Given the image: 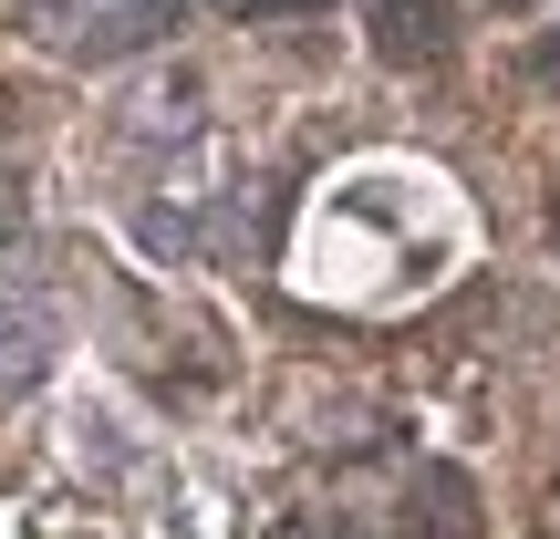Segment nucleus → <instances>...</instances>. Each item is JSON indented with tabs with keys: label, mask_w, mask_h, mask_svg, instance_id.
<instances>
[{
	"label": "nucleus",
	"mask_w": 560,
	"mask_h": 539,
	"mask_svg": "<svg viewBox=\"0 0 560 539\" xmlns=\"http://www.w3.org/2000/svg\"><path fill=\"white\" fill-rule=\"evenodd\" d=\"M187 0H32V42L62 62H125L177 32Z\"/></svg>",
	"instance_id": "obj_1"
},
{
	"label": "nucleus",
	"mask_w": 560,
	"mask_h": 539,
	"mask_svg": "<svg viewBox=\"0 0 560 539\" xmlns=\"http://www.w3.org/2000/svg\"><path fill=\"white\" fill-rule=\"evenodd\" d=\"M467 529H478V488L457 467H416L395 499V539H467Z\"/></svg>",
	"instance_id": "obj_2"
},
{
	"label": "nucleus",
	"mask_w": 560,
	"mask_h": 539,
	"mask_svg": "<svg viewBox=\"0 0 560 539\" xmlns=\"http://www.w3.org/2000/svg\"><path fill=\"white\" fill-rule=\"evenodd\" d=\"M52 353H62L52 312H32V301H0V405L32 395V384L52 374Z\"/></svg>",
	"instance_id": "obj_3"
},
{
	"label": "nucleus",
	"mask_w": 560,
	"mask_h": 539,
	"mask_svg": "<svg viewBox=\"0 0 560 539\" xmlns=\"http://www.w3.org/2000/svg\"><path fill=\"white\" fill-rule=\"evenodd\" d=\"M457 32V0H374V52L384 62H436Z\"/></svg>",
	"instance_id": "obj_4"
},
{
	"label": "nucleus",
	"mask_w": 560,
	"mask_h": 539,
	"mask_svg": "<svg viewBox=\"0 0 560 539\" xmlns=\"http://www.w3.org/2000/svg\"><path fill=\"white\" fill-rule=\"evenodd\" d=\"M280 539H353L342 519H312V508H301V519H280Z\"/></svg>",
	"instance_id": "obj_5"
},
{
	"label": "nucleus",
	"mask_w": 560,
	"mask_h": 539,
	"mask_svg": "<svg viewBox=\"0 0 560 539\" xmlns=\"http://www.w3.org/2000/svg\"><path fill=\"white\" fill-rule=\"evenodd\" d=\"M240 11H312V0H240Z\"/></svg>",
	"instance_id": "obj_6"
},
{
	"label": "nucleus",
	"mask_w": 560,
	"mask_h": 539,
	"mask_svg": "<svg viewBox=\"0 0 560 539\" xmlns=\"http://www.w3.org/2000/svg\"><path fill=\"white\" fill-rule=\"evenodd\" d=\"M11 229H21V208H11V187H0V239H11Z\"/></svg>",
	"instance_id": "obj_7"
},
{
	"label": "nucleus",
	"mask_w": 560,
	"mask_h": 539,
	"mask_svg": "<svg viewBox=\"0 0 560 539\" xmlns=\"http://www.w3.org/2000/svg\"><path fill=\"white\" fill-rule=\"evenodd\" d=\"M550 249H560V208H550Z\"/></svg>",
	"instance_id": "obj_8"
}]
</instances>
